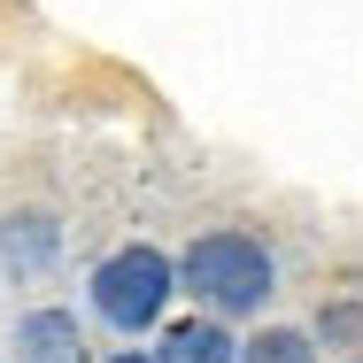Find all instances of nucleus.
Listing matches in <instances>:
<instances>
[{"label": "nucleus", "instance_id": "5", "mask_svg": "<svg viewBox=\"0 0 363 363\" xmlns=\"http://www.w3.org/2000/svg\"><path fill=\"white\" fill-rule=\"evenodd\" d=\"M240 363H317V356H309L301 333H263V340H247V356H240Z\"/></svg>", "mask_w": 363, "mask_h": 363}, {"label": "nucleus", "instance_id": "1", "mask_svg": "<svg viewBox=\"0 0 363 363\" xmlns=\"http://www.w3.org/2000/svg\"><path fill=\"white\" fill-rule=\"evenodd\" d=\"M186 286L201 294L217 317L263 309V294H271V255H263L247 232H209V240L186 247Z\"/></svg>", "mask_w": 363, "mask_h": 363}, {"label": "nucleus", "instance_id": "6", "mask_svg": "<svg viewBox=\"0 0 363 363\" xmlns=\"http://www.w3.org/2000/svg\"><path fill=\"white\" fill-rule=\"evenodd\" d=\"M116 363H147V356H116Z\"/></svg>", "mask_w": 363, "mask_h": 363}, {"label": "nucleus", "instance_id": "4", "mask_svg": "<svg viewBox=\"0 0 363 363\" xmlns=\"http://www.w3.org/2000/svg\"><path fill=\"white\" fill-rule=\"evenodd\" d=\"M162 363H232V340L194 317V325H170L162 333Z\"/></svg>", "mask_w": 363, "mask_h": 363}, {"label": "nucleus", "instance_id": "2", "mask_svg": "<svg viewBox=\"0 0 363 363\" xmlns=\"http://www.w3.org/2000/svg\"><path fill=\"white\" fill-rule=\"evenodd\" d=\"M162 301H170V263H162L155 247H124V255H108V263L93 271V309H101L116 333L155 325Z\"/></svg>", "mask_w": 363, "mask_h": 363}, {"label": "nucleus", "instance_id": "3", "mask_svg": "<svg viewBox=\"0 0 363 363\" xmlns=\"http://www.w3.org/2000/svg\"><path fill=\"white\" fill-rule=\"evenodd\" d=\"M16 348H23V363H77L85 356V348H77V325L62 317V309L23 317V325H16Z\"/></svg>", "mask_w": 363, "mask_h": 363}]
</instances>
